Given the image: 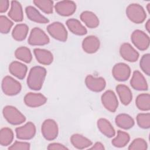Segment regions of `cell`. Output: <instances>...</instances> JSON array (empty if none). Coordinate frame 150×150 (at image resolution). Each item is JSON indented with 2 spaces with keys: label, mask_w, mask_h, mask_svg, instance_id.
Instances as JSON below:
<instances>
[{
  "label": "cell",
  "mask_w": 150,
  "mask_h": 150,
  "mask_svg": "<svg viewBox=\"0 0 150 150\" xmlns=\"http://www.w3.org/2000/svg\"><path fill=\"white\" fill-rule=\"evenodd\" d=\"M125 12L129 20L134 23H142L146 18V14L144 8L138 4H129L127 7Z\"/></svg>",
  "instance_id": "cell-2"
},
{
  "label": "cell",
  "mask_w": 150,
  "mask_h": 150,
  "mask_svg": "<svg viewBox=\"0 0 150 150\" xmlns=\"http://www.w3.org/2000/svg\"><path fill=\"white\" fill-rule=\"evenodd\" d=\"M137 107L141 111H147L150 110V96L148 93H142L139 94L136 100Z\"/></svg>",
  "instance_id": "cell-30"
},
{
  "label": "cell",
  "mask_w": 150,
  "mask_h": 150,
  "mask_svg": "<svg viewBox=\"0 0 150 150\" xmlns=\"http://www.w3.org/2000/svg\"><path fill=\"white\" fill-rule=\"evenodd\" d=\"M9 17L16 22H19L23 19V13L21 4L17 1H11V9L8 12Z\"/></svg>",
  "instance_id": "cell-24"
},
{
  "label": "cell",
  "mask_w": 150,
  "mask_h": 150,
  "mask_svg": "<svg viewBox=\"0 0 150 150\" xmlns=\"http://www.w3.org/2000/svg\"><path fill=\"white\" fill-rule=\"evenodd\" d=\"M23 100L28 107L36 108L44 105L47 101V98L41 93H28L25 96Z\"/></svg>",
  "instance_id": "cell-14"
},
{
  "label": "cell",
  "mask_w": 150,
  "mask_h": 150,
  "mask_svg": "<svg viewBox=\"0 0 150 150\" xmlns=\"http://www.w3.org/2000/svg\"><path fill=\"white\" fill-rule=\"evenodd\" d=\"M33 53L37 61L42 64L49 65L53 62V54L47 50L36 48L33 50Z\"/></svg>",
  "instance_id": "cell-19"
},
{
  "label": "cell",
  "mask_w": 150,
  "mask_h": 150,
  "mask_svg": "<svg viewBox=\"0 0 150 150\" xmlns=\"http://www.w3.org/2000/svg\"><path fill=\"white\" fill-rule=\"evenodd\" d=\"M85 84L90 90L94 92H101L106 86V81L103 77H96L92 75L86 76Z\"/></svg>",
  "instance_id": "cell-13"
},
{
  "label": "cell",
  "mask_w": 150,
  "mask_h": 150,
  "mask_svg": "<svg viewBox=\"0 0 150 150\" xmlns=\"http://www.w3.org/2000/svg\"><path fill=\"white\" fill-rule=\"evenodd\" d=\"M41 132L43 137L47 141L55 139L59 133V128L57 122L52 119L45 120L41 127Z\"/></svg>",
  "instance_id": "cell-5"
},
{
  "label": "cell",
  "mask_w": 150,
  "mask_h": 150,
  "mask_svg": "<svg viewBox=\"0 0 150 150\" xmlns=\"http://www.w3.org/2000/svg\"><path fill=\"white\" fill-rule=\"evenodd\" d=\"M29 31V27L25 23L17 24L12 30V38L17 41H22L26 38Z\"/></svg>",
  "instance_id": "cell-28"
},
{
  "label": "cell",
  "mask_w": 150,
  "mask_h": 150,
  "mask_svg": "<svg viewBox=\"0 0 150 150\" xmlns=\"http://www.w3.org/2000/svg\"><path fill=\"white\" fill-rule=\"evenodd\" d=\"M13 23L9 18L4 15L0 16V31L1 33L6 34L9 32Z\"/></svg>",
  "instance_id": "cell-35"
},
{
  "label": "cell",
  "mask_w": 150,
  "mask_h": 150,
  "mask_svg": "<svg viewBox=\"0 0 150 150\" xmlns=\"http://www.w3.org/2000/svg\"><path fill=\"white\" fill-rule=\"evenodd\" d=\"M115 122L117 127L124 129H130L135 124L134 119L127 114H120L117 115Z\"/></svg>",
  "instance_id": "cell-27"
},
{
  "label": "cell",
  "mask_w": 150,
  "mask_h": 150,
  "mask_svg": "<svg viewBox=\"0 0 150 150\" xmlns=\"http://www.w3.org/2000/svg\"><path fill=\"white\" fill-rule=\"evenodd\" d=\"M66 24L69 30L74 35L83 36L87 33V29L81 23L79 20L76 19H69L67 20Z\"/></svg>",
  "instance_id": "cell-23"
},
{
  "label": "cell",
  "mask_w": 150,
  "mask_h": 150,
  "mask_svg": "<svg viewBox=\"0 0 150 150\" xmlns=\"http://www.w3.org/2000/svg\"><path fill=\"white\" fill-rule=\"evenodd\" d=\"M16 138L22 140H29L33 138L36 134V127L32 122H28L21 127L15 129Z\"/></svg>",
  "instance_id": "cell-12"
},
{
  "label": "cell",
  "mask_w": 150,
  "mask_h": 150,
  "mask_svg": "<svg viewBox=\"0 0 150 150\" xmlns=\"http://www.w3.org/2000/svg\"><path fill=\"white\" fill-rule=\"evenodd\" d=\"M146 9L148 11V13H150V3H148L146 5Z\"/></svg>",
  "instance_id": "cell-43"
},
{
  "label": "cell",
  "mask_w": 150,
  "mask_h": 150,
  "mask_svg": "<svg viewBox=\"0 0 150 150\" xmlns=\"http://www.w3.org/2000/svg\"><path fill=\"white\" fill-rule=\"evenodd\" d=\"M80 19L89 28L93 29L99 25V19L97 15L93 12L86 11L80 15Z\"/></svg>",
  "instance_id": "cell-25"
},
{
  "label": "cell",
  "mask_w": 150,
  "mask_h": 150,
  "mask_svg": "<svg viewBox=\"0 0 150 150\" xmlns=\"http://www.w3.org/2000/svg\"><path fill=\"white\" fill-rule=\"evenodd\" d=\"M112 74L116 80L124 81L130 77L131 69L128 64L124 63H118L112 67Z\"/></svg>",
  "instance_id": "cell-10"
},
{
  "label": "cell",
  "mask_w": 150,
  "mask_h": 150,
  "mask_svg": "<svg viewBox=\"0 0 150 150\" xmlns=\"http://www.w3.org/2000/svg\"><path fill=\"white\" fill-rule=\"evenodd\" d=\"M47 149L52 150V149H59V150H64V149H68V148L64 146V145L60 144V143H51L49 144V145L47 147Z\"/></svg>",
  "instance_id": "cell-39"
},
{
  "label": "cell",
  "mask_w": 150,
  "mask_h": 150,
  "mask_svg": "<svg viewBox=\"0 0 150 150\" xmlns=\"http://www.w3.org/2000/svg\"><path fill=\"white\" fill-rule=\"evenodd\" d=\"M138 125L143 129H148L150 127V114L139 113L137 116Z\"/></svg>",
  "instance_id": "cell-34"
},
{
  "label": "cell",
  "mask_w": 150,
  "mask_h": 150,
  "mask_svg": "<svg viewBox=\"0 0 150 150\" xmlns=\"http://www.w3.org/2000/svg\"><path fill=\"white\" fill-rule=\"evenodd\" d=\"M14 135L12 130L8 127L2 128L0 131V144L2 146H6L9 145L13 139Z\"/></svg>",
  "instance_id": "cell-32"
},
{
  "label": "cell",
  "mask_w": 150,
  "mask_h": 150,
  "mask_svg": "<svg viewBox=\"0 0 150 150\" xmlns=\"http://www.w3.org/2000/svg\"><path fill=\"white\" fill-rule=\"evenodd\" d=\"M148 148V145L145 139L137 138L134 139L129 145V150H146Z\"/></svg>",
  "instance_id": "cell-36"
},
{
  "label": "cell",
  "mask_w": 150,
  "mask_h": 150,
  "mask_svg": "<svg viewBox=\"0 0 150 150\" xmlns=\"http://www.w3.org/2000/svg\"><path fill=\"white\" fill-rule=\"evenodd\" d=\"M129 139L130 137L127 132L118 130L117 131V136L112 139L111 144L115 147L122 148L128 144Z\"/></svg>",
  "instance_id": "cell-29"
},
{
  "label": "cell",
  "mask_w": 150,
  "mask_h": 150,
  "mask_svg": "<svg viewBox=\"0 0 150 150\" xmlns=\"http://www.w3.org/2000/svg\"><path fill=\"white\" fill-rule=\"evenodd\" d=\"M139 66L142 71L149 76L150 74V54L149 53H146L144 54L141 58L139 62Z\"/></svg>",
  "instance_id": "cell-37"
},
{
  "label": "cell",
  "mask_w": 150,
  "mask_h": 150,
  "mask_svg": "<svg viewBox=\"0 0 150 150\" xmlns=\"http://www.w3.org/2000/svg\"><path fill=\"white\" fill-rule=\"evenodd\" d=\"M54 9L57 14L63 16L73 15L76 10V4L72 1H61L54 5Z\"/></svg>",
  "instance_id": "cell-11"
},
{
  "label": "cell",
  "mask_w": 150,
  "mask_h": 150,
  "mask_svg": "<svg viewBox=\"0 0 150 150\" xmlns=\"http://www.w3.org/2000/svg\"><path fill=\"white\" fill-rule=\"evenodd\" d=\"M97 124L99 131L105 137L112 138L115 136V129L108 120L103 118H100L98 120Z\"/></svg>",
  "instance_id": "cell-26"
},
{
  "label": "cell",
  "mask_w": 150,
  "mask_h": 150,
  "mask_svg": "<svg viewBox=\"0 0 150 150\" xmlns=\"http://www.w3.org/2000/svg\"><path fill=\"white\" fill-rule=\"evenodd\" d=\"M22 89L21 83L13 77L6 76L2 81V90L3 93L9 96L17 95Z\"/></svg>",
  "instance_id": "cell-4"
},
{
  "label": "cell",
  "mask_w": 150,
  "mask_h": 150,
  "mask_svg": "<svg viewBox=\"0 0 150 150\" xmlns=\"http://www.w3.org/2000/svg\"><path fill=\"white\" fill-rule=\"evenodd\" d=\"M130 84L134 89L138 91H145L148 89V83L145 78L138 70H135L133 72L130 80Z\"/></svg>",
  "instance_id": "cell-17"
},
{
  "label": "cell",
  "mask_w": 150,
  "mask_h": 150,
  "mask_svg": "<svg viewBox=\"0 0 150 150\" xmlns=\"http://www.w3.org/2000/svg\"><path fill=\"white\" fill-rule=\"evenodd\" d=\"M30 148V144L26 142H21L16 141L12 145H11L8 149L10 150H29Z\"/></svg>",
  "instance_id": "cell-38"
},
{
  "label": "cell",
  "mask_w": 150,
  "mask_h": 150,
  "mask_svg": "<svg viewBox=\"0 0 150 150\" xmlns=\"http://www.w3.org/2000/svg\"><path fill=\"white\" fill-rule=\"evenodd\" d=\"M90 149H97V150H103L105 148L104 146V145L100 142H96L94 145H93L91 148H89Z\"/></svg>",
  "instance_id": "cell-41"
},
{
  "label": "cell",
  "mask_w": 150,
  "mask_h": 150,
  "mask_svg": "<svg viewBox=\"0 0 150 150\" xmlns=\"http://www.w3.org/2000/svg\"><path fill=\"white\" fill-rule=\"evenodd\" d=\"M2 114L8 122L12 125H20L26 121L25 115L16 107L12 105L4 107L2 110Z\"/></svg>",
  "instance_id": "cell-3"
},
{
  "label": "cell",
  "mask_w": 150,
  "mask_h": 150,
  "mask_svg": "<svg viewBox=\"0 0 150 150\" xmlns=\"http://www.w3.org/2000/svg\"><path fill=\"white\" fill-rule=\"evenodd\" d=\"M9 71L11 74L16 78L22 80L27 73L28 67L22 63L18 61H13L9 66Z\"/></svg>",
  "instance_id": "cell-18"
},
{
  "label": "cell",
  "mask_w": 150,
  "mask_h": 150,
  "mask_svg": "<svg viewBox=\"0 0 150 150\" xmlns=\"http://www.w3.org/2000/svg\"><path fill=\"white\" fill-rule=\"evenodd\" d=\"M131 40L134 46L140 50H145L149 46V37L142 30H134L131 34Z\"/></svg>",
  "instance_id": "cell-8"
},
{
  "label": "cell",
  "mask_w": 150,
  "mask_h": 150,
  "mask_svg": "<svg viewBox=\"0 0 150 150\" xmlns=\"http://www.w3.org/2000/svg\"><path fill=\"white\" fill-rule=\"evenodd\" d=\"M100 42L98 38L93 35L86 37L82 42V48L83 50L88 54L96 53L100 48Z\"/></svg>",
  "instance_id": "cell-16"
},
{
  "label": "cell",
  "mask_w": 150,
  "mask_h": 150,
  "mask_svg": "<svg viewBox=\"0 0 150 150\" xmlns=\"http://www.w3.org/2000/svg\"><path fill=\"white\" fill-rule=\"evenodd\" d=\"M28 42L32 46H43L48 44L50 40L48 36L42 29L35 27L31 30Z\"/></svg>",
  "instance_id": "cell-7"
},
{
  "label": "cell",
  "mask_w": 150,
  "mask_h": 150,
  "mask_svg": "<svg viewBox=\"0 0 150 150\" xmlns=\"http://www.w3.org/2000/svg\"><path fill=\"white\" fill-rule=\"evenodd\" d=\"M116 91L121 103L124 105L130 104L132 100V94L130 88L124 84H118L116 87Z\"/></svg>",
  "instance_id": "cell-20"
},
{
  "label": "cell",
  "mask_w": 150,
  "mask_h": 150,
  "mask_svg": "<svg viewBox=\"0 0 150 150\" xmlns=\"http://www.w3.org/2000/svg\"><path fill=\"white\" fill-rule=\"evenodd\" d=\"M47 71L43 67L36 66L32 67L27 78V85L32 90H40L43 84Z\"/></svg>",
  "instance_id": "cell-1"
},
{
  "label": "cell",
  "mask_w": 150,
  "mask_h": 150,
  "mask_svg": "<svg viewBox=\"0 0 150 150\" xmlns=\"http://www.w3.org/2000/svg\"><path fill=\"white\" fill-rule=\"evenodd\" d=\"M49 34L54 39L60 42H66L67 39V32L63 23L59 22H54L49 25L47 27Z\"/></svg>",
  "instance_id": "cell-6"
},
{
  "label": "cell",
  "mask_w": 150,
  "mask_h": 150,
  "mask_svg": "<svg viewBox=\"0 0 150 150\" xmlns=\"http://www.w3.org/2000/svg\"><path fill=\"white\" fill-rule=\"evenodd\" d=\"M16 59L26 63H29L32 60V54L30 49L25 46H21L16 49L15 52Z\"/></svg>",
  "instance_id": "cell-31"
},
{
  "label": "cell",
  "mask_w": 150,
  "mask_h": 150,
  "mask_svg": "<svg viewBox=\"0 0 150 150\" xmlns=\"http://www.w3.org/2000/svg\"><path fill=\"white\" fill-rule=\"evenodd\" d=\"M25 12L28 19L33 22L39 23H47L49 21L42 15L39 11L32 6H28L25 8Z\"/></svg>",
  "instance_id": "cell-21"
},
{
  "label": "cell",
  "mask_w": 150,
  "mask_h": 150,
  "mask_svg": "<svg viewBox=\"0 0 150 150\" xmlns=\"http://www.w3.org/2000/svg\"><path fill=\"white\" fill-rule=\"evenodd\" d=\"M103 106L108 111L114 112L118 106V101L114 92L112 90H107L101 97Z\"/></svg>",
  "instance_id": "cell-9"
},
{
  "label": "cell",
  "mask_w": 150,
  "mask_h": 150,
  "mask_svg": "<svg viewBox=\"0 0 150 150\" xmlns=\"http://www.w3.org/2000/svg\"><path fill=\"white\" fill-rule=\"evenodd\" d=\"M33 4L42 12L46 14L53 13V1L50 0H34Z\"/></svg>",
  "instance_id": "cell-33"
},
{
  "label": "cell",
  "mask_w": 150,
  "mask_h": 150,
  "mask_svg": "<svg viewBox=\"0 0 150 150\" xmlns=\"http://www.w3.org/2000/svg\"><path fill=\"white\" fill-rule=\"evenodd\" d=\"M120 54L125 60L135 62L139 58V53L128 43H122L120 47Z\"/></svg>",
  "instance_id": "cell-15"
},
{
  "label": "cell",
  "mask_w": 150,
  "mask_h": 150,
  "mask_svg": "<svg viewBox=\"0 0 150 150\" xmlns=\"http://www.w3.org/2000/svg\"><path fill=\"white\" fill-rule=\"evenodd\" d=\"M9 2L8 0H0V12H5L9 8Z\"/></svg>",
  "instance_id": "cell-40"
},
{
  "label": "cell",
  "mask_w": 150,
  "mask_h": 150,
  "mask_svg": "<svg viewBox=\"0 0 150 150\" xmlns=\"http://www.w3.org/2000/svg\"><path fill=\"white\" fill-rule=\"evenodd\" d=\"M145 28L148 32H150V19H148L145 23Z\"/></svg>",
  "instance_id": "cell-42"
},
{
  "label": "cell",
  "mask_w": 150,
  "mask_h": 150,
  "mask_svg": "<svg viewBox=\"0 0 150 150\" xmlns=\"http://www.w3.org/2000/svg\"><path fill=\"white\" fill-rule=\"evenodd\" d=\"M70 142L74 148L79 149L87 148L93 144L91 140L79 134H73L70 137Z\"/></svg>",
  "instance_id": "cell-22"
}]
</instances>
